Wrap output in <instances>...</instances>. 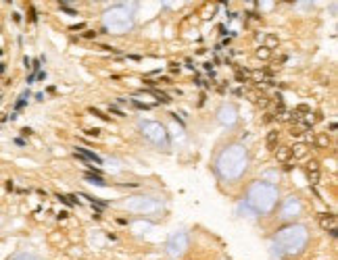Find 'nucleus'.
<instances>
[{"label":"nucleus","instance_id":"17","mask_svg":"<svg viewBox=\"0 0 338 260\" xmlns=\"http://www.w3.org/2000/svg\"><path fill=\"white\" fill-rule=\"evenodd\" d=\"M25 96H27V92H25ZM25 96H23V98H19V100H17V104H15V108H17V110H21V108L25 106Z\"/></svg>","mask_w":338,"mask_h":260},{"label":"nucleus","instance_id":"6","mask_svg":"<svg viewBox=\"0 0 338 260\" xmlns=\"http://www.w3.org/2000/svg\"><path fill=\"white\" fill-rule=\"evenodd\" d=\"M84 198H86L88 202H92V206H96V210H105V208H106V204L102 202V200H98V198L88 196V194H84Z\"/></svg>","mask_w":338,"mask_h":260},{"label":"nucleus","instance_id":"19","mask_svg":"<svg viewBox=\"0 0 338 260\" xmlns=\"http://www.w3.org/2000/svg\"><path fill=\"white\" fill-rule=\"evenodd\" d=\"M84 38H86V40H94V38H96V34H94V31H86V34H84Z\"/></svg>","mask_w":338,"mask_h":260},{"label":"nucleus","instance_id":"4","mask_svg":"<svg viewBox=\"0 0 338 260\" xmlns=\"http://www.w3.org/2000/svg\"><path fill=\"white\" fill-rule=\"evenodd\" d=\"M278 142H280V133H278V131H269L267 133V148H269V150H275Z\"/></svg>","mask_w":338,"mask_h":260},{"label":"nucleus","instance_id":"3","mask_svg":"<svg viewBox=\"0 0 338 260\" xmlns=\"http://www.w3.org/2000/svg\"><path fill=\"white\" fill-rule=\"evenodd\" d=\"M275 156H278V160H280V162H284V164L292 160V152H290V148H280Z\"/></svg>","mask_w":338,"mask_h":260},{"label":"nucleus","instance_id":"16","mask_svg":"<svg viewBox=\"0 0 338 260\" xmlns=\"http://www.w3.org/2000/svg\"><path fill=\"white\" fill-rule=\"evenodd\" d=\"M204 71H207V75H209V77H215V69H213V65H211V63L204 65Z\"/></svg>","mask_w":338,"mask_h":260},{"label":"nucleus","instance_id":"13","mask_svg":"<svg viewBox=\"0 0 338 260\" xmlns=\"http://www.w3.org/2000/svg\"><path fill=\"white\" fill-rule=\"evenodd\" d=\"M274 121H278V117H275L274 112H265V115H263V121H261V123H274Z\"/></svg>","mask_w":338,"mask_h":260},{"label":"nucleus","instance_id":"1","mask_svg":"<svg viewBox=\"0 0 338 260\" xmlns=\"http://www.w3.org/2000/svg\"><path fill=\"white\" fill-rule=\"evenodd\" d=\"M317 221H319V225L324 229H336V214H332V212L317 214Z\"/></svg>","mask_w":338,"mask_h":260},{"label":"nucleus","instance_id":"14","mask_svg":"<svg viewBox=\"0 0 338 260\" xmlns=\"http://www.w3.org/2000/svg\"><path fill=\"white\" fill-rule=\"evenodd\" d=\"M86 179L90 181V183H98V185H105V179H100V177H94V175H90V173L86 175Z\"/></svg>","mask_w":338,"mask_h":260},{"label":"nucleus","instance_id":"21","mask_svg":"<svg viewBox=\"0 0 338 260\" xmlns=\"http://www.w3.org/2000/svg\"><path fill=\"white\" fill-rule=\"evenodd\" d=\"M171 73H173V75H175V73H180V65H171Z\"/></svg>","mask_w":338,"mask_h":260},{"label":"nucleus","instance_id":"2","mask_svg":"<svg viewBox=\"0 0 338 260\" xmlns=\"http://www.w3.org/2000/svg\"><path fill=\"white\" fill-rule=\"evenodd\" d=\"M75 156L77 158H86V160H94V162H102L98 154H94L92 150H86V148H75Z\"/></svg>","mask_w":338,"mask_h":260},{"label":"nucleus","instance_id":"11","mask_svg":"<svg viewBox=\"0 0 338 260\" xmlns=\"http://www.w3.org/2000/svg\"><path fill=\"white\" fill-rule=\"evenodd\" d=\"M257 58H261V60H269L271 54H269L267 48H259V50H257Z\"/></svg>","mask_w":338,"mask_h":260},{"label":"nucleus","instance_id":"5","mask_svg":"<svg viewBox=\"0 0 338 260\" xmlns=\"http://www.w3.org/2000/svg\"><path fill=\"white\" fill-rule=\"evenodd\" d=\"M313 146H317V148H328V146H330V138H328L326 133H324V135H315Z\"/></svg>","mask_w":338,"mask_h":260},{"label":"nucleus","instance_id":"20","mask_svg":"<svg viewBox=\"0 0 338 260\" xmlns=\"http://www.w3.org/2000/svg\"><path fill=\"white\" fill-rule=\"evenodd\" d=\"M111 112H115V115H119V117H123V112L119 108H117V106H111Z\"/></svg>","mask_w":338,"mask_h":260},{"label":"nucleus","instance_id":"12","mask_svg":"<svg viewBox=\"0 0 338 260\" xmlns=\"http://www.w3.org/2000/svg\"><path fill=\"white\" fill-rule=\"evenodd\" d=\"M90 112H92V115H96V117H100L102 121H111V119H109L105 112H100V110H98V108H94V106H90Z\"/></svg>","mask_w":338,"mask_h":260},{"label":"nucleus","instance_id":"18","mask_svg":"<svg viewBox=\"0 0 338 260\" xmlns=\"http://www.w3.org/2000/svg\"><path fill=\"white\" fill-rule=\"evenodd\" d=\"M86 133H88V135H94V138H96V135H100V129H86Z\"/></svg>","mask_w":338,"mask_h":260},{"label":"nucleus","instance_id":"10","mask_svg":"<svg viewBox=\"0 0 338 260\" xmlns=\"http://www.w3.org/2000/svg\"><path fill=\"white\" fill-rule=\"evenodd\" d=\"M150 94L155 96L157 100H161V102H165V104H169V96H165L163 92H159V90H150Z\"/></svg>","mask_w":338,"mask_h":260},{"label":"nucleus","instance_id":"7","mask_svg":"<svg viewBox=\"0 0 338 260\" xmlns=\"http://www.w3.org/2000/svg\"><path fill=\"white\" fill-rule=\"evenodd\" d=\"M305 175H307V179L311 181V183H317V181H319V177H321V173L319 171H307V169H305Z\"/></svg>","mask_w":338,"mask_h":260},{"label":"nucleus","instance_id":"9","mask_svg":"<svg viewBox=\"0 0 338 260\" xmlns=\"http://www.w3.org/2000/svg\"><path fill=\"white\" fill-rule=\"evenodd\" d=\"M255 104L259 106V108H267V106H269L271 102H269V98H267V96H259V98H255Z\"/></svg>","mask_w":338,"mask_h":260},{"label":"nucleus","instance_id":"15","mask_svg":"<svg viewBox=\"0 0 338 260\" xmlns=\"http://www.w3.org/2000/svg\"><path fill=\"white\" fill-rule=\"evenodd\" d=\"M305 169H307V171H319V162H317V160H309Z\"/></svg>","mask_w":338,"mask_h":260},{"label":"nucleus","instance_id":"8","mask_svg":"<svg viewBox=\"0 0 338 260\" xmlns=\"http://www.w3.org/2000/svg\"><path fill=\"white\" fill-rule=\"evenodd\" d=\"M251 75H253V73H251V71H246V69H238V71H236V79H238V81H246Z\"/></svg>","mask_w":338,"mask_h":260}]
</instances>
